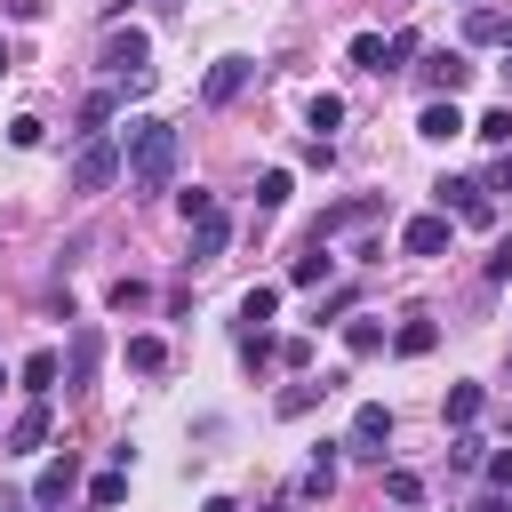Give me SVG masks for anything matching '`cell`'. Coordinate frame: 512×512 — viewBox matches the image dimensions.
Returning <instances> with one entry per match:
<instances>
[{"mask_svg": "<svg viewBox=\"0 0 512 512\" xmlns=\"http://www.w3.org/2000/svg\"><path fill=\"white\" fill-rule=\"evenodd\" d=\"M376 216H384V200H376V192H360V200H336V208H320L312 240H336V232H352V224H376Z\"/></svg>", "mask_w": 512, "mask_h": 512, "instance_id": "8992f818", "label": "cell"}, {"mask_svg": "<svg viewBox=\"0 0 512 512\" xmlns=\"http://www.w3.org/2000/svg\"><path fill=\"white\" fill-rule=\"evenodd\" d=\"M328 272H336V256H328V240H312V248H304V256L288 264V280H296V288H320Z\"/></svg>", "mask_w": 512, "mask_h": 512, "instance_id": "d6986e66", "label": "cell"}, {"mask_svg": "<svg viewBox=\"0 0 512 512\" xmlns=\"http://www.w3.org/2000/svg\"><path fill=\"white\" fill-rule=\"evenodd\" d=\"M128 368H144V376L168 368V344H160V336H128Z\"/></svg>", "mask_w": 512, "mask_h": 512, "instance_id": "83f0119b", "label": "cell"}, {"mask_svg": "<svg viewBox=\"0 0 512 512\" xmlns=\"http://www.w3.org/2000/svg\"><path fill=\"white\" fill-rule=\"evenodd\" d=\"M8 16H40V0H8Z\"/></svg>", "mask_w": 512, "mask_h": 512, "instance_id": "ab89813d", "label": "cell"}, {"mask_svg": "<svg viewBox=\"0 0 512 512\" xmlns=\"http://www.w3.org/2000/svg\"><path fill=\"white\" fill-rule=\"evenodd\" d=\"M224 240H232V216L216 208L208 224H192V264H216V256H224Z\"/></svg>", "mask_w": 512, "mask_h": 512, "instance_id": "2e32d148", "label": "cell"}, {"mask_svg": "<svg viewBox=\"0 0 512 512\" xmlns=\"http://www.w3.org/2000/svg\"><path fill=\"white\" fill-rule=\"evenodd\" d=\"M0 440H8V448H16V456H32V448H40V440H48V400H24V408H16V416H8V432H0Z\"/></svg>", "mask_w": 512, "mask_h": 512, "instance_id": "7c38bea8", "label": "cell"}, {"mask_svg": "<svg viewBox=\"0 0 512 512\" xmlns=\"http://www.w3.org/2000/svg\"><path fill=\"white\" fill-rule=\"evenodd\" d=\"M272 312H280V288H272V280H256V288L240 296V320H256V328H264Z\"/></svg>", "mask_w": 512, "mask_h": 512, "instance_id": "cb8c5ba5", "label": "cell"}, {"mask_svg": "<svg viewBox=\"0 0 512 512\" xmlns=\"http://www.w3.org/2000/svg\"><path fill=\"white\" fill-rule=\"evenodd\" d=\"M432 344H440V320H432V312H408V320L392 328V352H408V360H424Z\"/></svg>", "mask_w": 512, "mask_h": 512, "instance_id": "4fadbf2b", "label": "cell"}, {"mask_svg": "<svg viewBox=\"0 0 512 512\" xmlns=\"http://www.w3.org/2000/svg\"><path fill=\"white\" fill-rule=\"evenodd\" d=\"M472 136H480V144H512V104L480 112V120H472Z\"/></svg>", "mask_w": 512, "mask_h": 512, "instance_id": "484cf974", "label": "cell"}, {"mask_svg": "<svg viewBox=\"0 0 512 512\" xmlns=\"http://www.w3.org/2000/svg\"><path fill=\"white\" fill-rule=\"evenodd\" d=\"M384 440H392V408H384V400H360L344 448H352V456H384Z\"/></svg>", "mask_w": 512, "mask_h": 512, "instance_id": "5b68a950", "label": "cell"}, {"mask_svg": "<svg viewBox=\"0 0 512 512\" xmlns=\"http://www.w3.org/2000/svg\"><path fill=\"white\" fill-rule=\"evenodd\" d=\"M464 128H472V120L456 112V96H432V104L416 112V136H424V144H448V136H464Z\"/></svg>", "mask_w": 512, "mask_h": 512, "instance_id": "8fae6325", "label": "cell"}, {"mask_svg": "<svg viewBox=\"0 0 512 512\" xmlns=\"http://www.w3.org/2000/svg\"><path fill=\"white\" fill-rule=\"evenodd\" d=\"M112 304H120V312H136V304H152V288H144V280H120V288H112Z\"/></svg>", "mask_w": 512, "mask_h": 512, "instance_id": "e575fe53", "label": "cell"}, {"mask_svg": "<svg viewBox=\"0 0 512 512\" xmlns=\"http://www.w3.org/2000/svg\"><path fill=\"white\" fill-rule=\"evenodd\" d=\"M480 472H488V488H512V448H496V456H488Z\"/></svg>", "mask_w": 512, "mask_h": 512, "instance_id": "d590c367", "label": "cell"}, {"mask_svg": "<svg viewBox=\"0 0 512 512\" xmlns=\"http://www.w3.org/2000/svg\"><path fill=\"white\" fill-rule=\"evenodd\" d=\"M424 88H432V96H464V88H472V64H464L456 48H432V56H424Z\"/></svg>", "mask_w": 512, "mask_h": 512, "instance_id": "ba28073f", "label": "cell"}, {"mask_svg": "<svg viewBox=\"0 0 512 512\" xmlns=\"http://www.w3.org/2000/svg\"><path fill=\"white\" fill-rule=\"evenodd\" d=\"M120 168H128V152H120V144H104V136H88V144H80V160H72V192H104Z\"/></svg>", "mask_w": 512, "mask_h": 512, "instance_id": "7a4b0ae2", "label": "cell"}, {"mask_svg": "<svg viewBox=\"0 0 512 512\" xmlns=\"http://www.w3.org/2000/svg\"><path fill=\"white\" fill-rule=\"evenodd\" d=\"M144 48H152V40H144V32H136V24H128V32H112V40H104V64H112V72H128V80H136V72H144Z\"/></svg>", "mask_w": 512, "mask_h": 512, "instance_id": "9a60e30c", "label": "cell"}, {"mask_svg": "<svg viewBox=\"0 0 512 512\" xmlns=\"http://www.w3.org/2000/svg\"><path fill=\"white\" fill-rule=\"evenodd\" d=\"M408 56H416V32H392V40H384V32H360V40H352V64H360V72H400Z\"/></svg>", "mask_w": 512, "mask_h": 512, "instance_id": "277c9868", "label": "cell"}, {"mask_svg": "<svg viewBox=\"0 0 512 512\" xmlns=\"http://www.w3.org/2000/svg\"><path fill=\"white\" fill-rule=\"evenodd\" d=\"M448 464H456V472H472V464H488V440H480V432H456V448H448Z\"/></svg>", "mask_w": 512, "mask_h": 512, "instance_id": "f546056e", "label": "cell"}, {"mask_svg": "<svg viewBox=\"0 0 512 512\" xmlns=\"http://www.w3.org/2000/svg\"><path fill=\"white\" fill-rule=\"evenodd\" d=\"M248 80H256V64H248V56H216V64H208V80H200V96H208V104H232Z\"/></svg>", "mask_w": 512, "mask_h": 512, "instance_id": "9c48e42d", "label": "cell"}, {"mask_svg": "<svg viewBox=\"0 0 512 512\" xmlns=\"http://www.w3.org/2000/svg\"><path fill=\"white\" fill-rule=\"evenodd\" d=\"M448 240H456V224H448L440 208H432V216H408V224H400V248H408V256H448Z\"/></svg>", "mask_w": 512, "mask_h": 512, "instance_id": "52a82bcc", "label": "cell"}, {"mask_svg": "<svg viewBox=\"0 0 512 512\" xmlns=\"http://www.w3.org/2000/svg\"><path fill=\"white\" fill-rule=\"evenodd\" d=\"M472 512H512V496H504V488H488V496H472Z\"/></svg>", "mask_w": 512, "mask_h": 512, "instance_id": "74e56055", "label": "cell"}, {"mask_svg": "<svg viewBox=\"0 0 512 512\" xmlns=\"http://www.w3.org/2000/svg\"><path fill=\"white\" fill-rule=\"evenodd\" d=\"M432 192H440V216L456 208V216H464V224H480V232L496 224V200H488V184H472V176H440Z\"/></svg>", "mask_w": 512, "mask_h": 512, "instance_id": "3957f363", "label": "cell"}, {"mask_svg": "<svg viewBox=\"0 0 512 512\" xmlns=\"http://www.w3.org/2000/svg\"><path fill=\"white\" fill-rule=\"evenodd\" d=\"M96 352H104V336L80 328V336H72V360H64V384H88V376H96Z\"/></svg>", "mask_w": 512, "mask_h": 512, "instance_id": "44dd1931", "label": "cell"}, {"mask_svg": "<svg viewBox=\"0 0 512 512\" xmlns=\"http://www.w3.org/2000/svg\"><path fill=\"white\" fill-rule=\"evenodd\" d=\"M336 120H344V96H328V88H320V96L304 104V128H320V144H328V128H336Z\"/></svg>", "mask_w": 512, "mask_h": 512, "instance_id": "603a6c76", "label": "cell"}, {"mask_svg": "<svg viewBox=\"0 0 512 512\" xmlns=\"http://www.w3.org/2000/svg\"><path fill=\"white\" fill-rule=\"evenodd\" d=\"M200 512H240V504H232V496H208V504H200Z\"/></svg>", "mask_w": 512, "mask_h": 512, "instance_id": "60d3db41", "label": "cell"}, {"mask_svg": "<svg viewBox=\"0 0 512 512\" xmlns=\"http://www.w3.org/2000/svg\"><path fill=\"white\" fill-rule=\"evenodd\" d=\"M336 384H344V376H304V384H288V392H280L272 408H280V416H312V408H320V400H328Z\"/></svg>", "mask_w": 512, "mask_h": 512, "instance_id": "5bb4252c", "label": "cell"}, {"mask_svg": "<svg viewBox=\"0 0 512 512\" xmlns=\"http://www.w3.org/2000/svg\"><path fill=\"white\" fill-rule=\"evenodd\" d=\"M488 192H512V152L496 160V176H488Z\"/></svg>", "mask_w": 512, "mask_h": 512, "instance_id": "f35d334b", "label": "cell"}, {"mask_svg": "<svg viewBox=\"0 0 512 512\" xmlns=\"http://www.w3.org/2000/svg\"><path fill=\"white\" fill-rule=\"evenodd\" d=\"M40 136H48V128H40V120H32V112H16V120H8V144H16V152H32V144H40Z\"/></svg>", "mask_w": 512, "mask_h": 512, "instance_id": "d6a6232c", "label": "cell"}, {"mask_svg": "<svg viewBox=\"0 0 512 512\" xmlns=\"http://www.w3.org/2000/svg\"><path fill=\"white\" fill-rule=\"evenodd\" d=\"M488 280H512V240H496V248H488Z\"/></svg>", "mask_w": 512, "mask_h": 512, "instance_id": "8d00e7d4", "label": "cell"}, {"mask_svg": "<svg viewBox=\"0 0 512 512\" xmlns=\"http://www.w3.org/2000/svg\"><path fill=\"white\" fill-rule=\"evenodd\" d=\"M112 112H120V96H112V88H96V96L80 104V136H96V128L112 120Z\"/></svg>", "mask_w": 512, "mask_h": 512, "instance_id": "d4e9b609", "label": "cell"}, {"mask_svg": "<svg viewBox=\"0 0 512 512\" xmlns=\"http://www.w3.org/2000/svg\"><path fill=\"white\" fill-rule=\"evenodd\" d=\"M104 16H128V0H104Z\"/></svg>", "mask_w": 512, "mask_h": 512, "instance_id": "7bdbcfd3", "label": "cell"}, {"mask_svg": "<svg viewBox=\"0 0 512 512\" xmlns=\"http://www.w3.org/2000/svg\"><path fill=\"white\" fill-rule=\"evenodd\" d=\"M464 40H504V16H496V8H472V16H464Z\"/></svg>", "mask_w": 512, "mask_h": 512, "instance_id": "4dcf8cb0", "label": "cell"}, {"mask_svg": "<svg viewBox=\"0 0 512 512\" xmlns=\"http://www.w3.org/2000/svg\"><path fill=\"white\" fill-rule=\"evenodd\" d=\"M344 352H352V360H376V352H384V320H368V312L344 320Z\"/></svg>", "mask_w": 512, "mask_h": 512, "instance_id": "ffe728a7", "label": "cell"}, {"mask_svg": "<svg viewBox=\"0 0 512 512\" xmlns=\"http://www.w3.org/2000/svg\"><path fill=\"white\" fill-rule=\"evenodd\" d=\"M480 408H488V384H448V424H456V432H472Z\"/></svg>", "mask_w": 512, "mask_h": 512, "instance_id": "ac0fdd59", "label": "cell"}, {"mask_svg": "<svg viewBox=\"0 0 512 512\" xmlns=\"http://www.w3.org/2000/svg\"><path fill=\"white\" fill-rule=\"evenodd\" d=\"M16 376H24V392H32V400H48V392H56V376H64V352H32Z\"/></svg>", "mask_w": 512, "mask_h": 512, "instance_id": "e0dca14e", "label": "cell"}, {"mask_svg": "<svg viewBox=\"0 0 512 512\" xmlns=\"http://www.w3.org/2000/svg\"><path fill=\"white\" fill-rule=\"evenodd\" d=\"M120 496H128V464H112V472H104V480L88 488V504H96V512H112Z\"/></svg>", "mask_w": 512, "mask_h": 512, "instance_id": "f1b7e54d", "label": "cell"}, {"mask_svg": "<svg viewBox=\"0 0 512 512\" xmlns=\"http://www.w3.org/2000/svg\"><path fill=\"white\" fill-rule=\"evenodd\" d=\"M120 152H128V184L136 192H168V176H176V128L168 120H128Z\"/></svg>", "mask_w": 512, "mask_h": 512, "instance_id": "6da1fadb", "label": "cell"}, {"mask_svg": "<svg viewBox=\"0 0 512 512\" xmlns=\"http://www.w3.org/2000/svg\"><path fill=\"white\" fill-rule=\"evenodd\" d=\"M176 208H184V224H208V216H216V192L192 184V192H176Z\"/></svg>", "mask_w": 512, "mask_h": 512, "instance_id": "1f68e13d", "label": "cell"}, {"mask_svg": "<svg viewBox=\"0 0 512 512\" xmlns=\"http://www.w3.org/2000/svg\"><path fill=\"white\" fill-rule=\"evenodd\" d=\"M8 64H16V56H8V40H0V72H8Z\"/></svg>", "mask_w": 512, "mask_h": 512, "instance_id": "ee69618b", "label": "cell"}, {"mask_svg": "<svg viewBox=\"0 0 512 512\" xmlns=\"http://www.w3.org/2000/svg\"><path fill=\"white\" fill-rule=\"evenodd\" d=\"M72 488H80V456L64 448V456H48V464H40V480H32V504H64Z\"/></svg>", "mask_w": 512, "mask_h": 512, "instance_id": "30bf717a", "label": "cell"}, {"mask_svg": "<svg viewBox=\"0 0 512 512\" xmlns=\"http://www.w3.org/2000/svg\"><path fill=\"white\" fill-rule=\"evenodd\" d=\"M0 432H8V424H0Z\"/></svg>", "mask_w": 512, "mask_h": 512, "instance_id": "f6af8a7d", "label": "cell"}, {"mask_svg": "<svg viewBox=\"0 0 512 512\" xmlns=\"http://www.w3.org/2000/svg\"><path fill=\"white\" fill-rule=\"evenodd\" d=\"M288 192H296V176H288V168H264V176H256V208H280Z\"/></svg>", "mask_w": 512, "mask_h": 512, "instance_id": "4316f807", "label": "cell"}, {"mask_svg": "<svg viewBox=\"0 0 512 512\" xmlns=\"http://www.w3.org/2000/svg\"><path fill=\"white\" fill-rule=\"evenodd\" d=\"M328 488H336V448H328V440H320V456H312V464H304V488H296V496H312V504H320V496H328Z\"/></svg>", "mask_w": 512, "mask_h": 512, "instance_id": "7402d4cb", "label": "cell"}, {"mask_svg": "<svg viewBox=\"0 0 512 512\" xmlns=\"http://www.w3.org/2000/svg\"><path fill=\"white\" fill-rule=\"evenodd\" d=\"M0 384H8V376H0Z\"/></svg>", "mask_w": 512, "mask_h": 512, "instance_id": "bcb514c9", "label": "cell"}, {"mask_svg": "<svg viewBox=\"0 0 512 512\" xmlns=\"http://www.w3.org/2000/svg\"><path fill=\"white\" fill-rule=\"evenodd\" d=\"M384 488H392V504H416V496H424V488H416V472H400V464L384 472Z\"/></svg>", "mask_w": 512, "mask_h": 512, "instance_id": "836d02e7", "label": "cell"}, {"mask_svg": "<svg viewBox=\"0 0 512 512\" xmlns=\"http://www.w3.org/2000/svg\"><path fill=\"white\" fill-rule=\"evenodd\" d=\"M496 48H504V56H512V16H504V40H496Z\"/></svg>", "mask_w": 512, "mask_h": 512, "instance_id": "b9f144b4", "label": "cell"}]
</instances>
